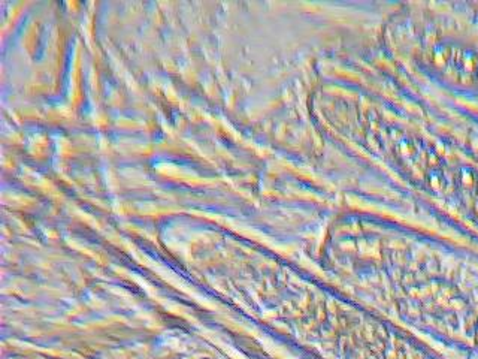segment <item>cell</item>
I'll return each mask as SVG.
<instances>
[{"label": "cell", "mask_w": 478, "mask_h": 359, "mask_svg": "<svg viewBox=\"0 0 478 359\" xmlns=\"http://www.w3.org/2000/svg\"><path fill=\"white\" fill-rule=\"evenodd\" d=\"M427 62L444 81L463 89L478 90L477 48L453 41H441L431 48Z\"/></svg>", "instance_id": "1"}, {"label": "cell", "mask_w": 478, "mask_h": 359, "mask_svg": "<svg viewBox=\"0 0 478 359\" xmlns=\"http://www.w3.org/2000/svg\"><path fill=\"white\" fill-rule=\"evenodd\" d=\"M454 181L465 202L471 207L474 215L478 216V171L463 167L456 172Z\"/></svg>", "instance_id": "2"}]
</instances>
